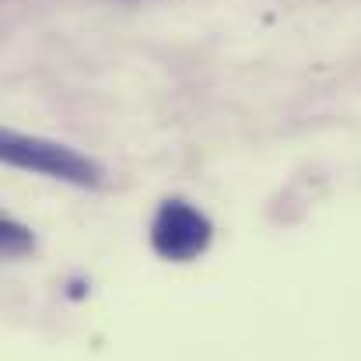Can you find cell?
<instances>
[{"label": "cell", "instance_id": "obj_1", "mask_svg": "<svg viewBox=\"0 0 361 361\" xmlns=\"http://www.w3.org/2000/svg\"><path fill=\"white\" fill-rule=\"evenodd\" d=\"M0 158L14 169H32L39 176L71 183V186H102V165L67 144L46 140V137H32V133H18V130H4L0 133Z\"/></svg>", "mask_w": 361, "mask_h": 361}, {"label": "cell", "instance_id": "obj_2", "mask_svg": "<svg viewBox=\"0 0 361 361\" xmlns=\"http://www.w3.org/2000/svg\"><path fill=\"white\" fill-rule=\"evenodd\" d=\"M211 218L186 200H165L151 221V249L161 259L190 263L211 245Z\"/></svg>", "mask_w": 361, "mask_h": 361}, {"label": "cell", "instance_id": "obj_3", "mask_svg": "<svg viewBox=\"0 0 361 361\" xmlns=\"http://www.w3.org/2000/svg\"><path fill=\"white\" fill-rule=\"evenodd\" d=\"M32 245H35L32 228L18 225L14 218H4V225H0V249H4V256H25Z\"/></svg>", "mask_w": 361, "mask_h": 361}]
</instances>
